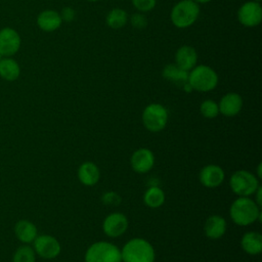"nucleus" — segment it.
Wrapping results in <instances>:
<instances>
[{
    "mask_svg": "<svg viewBox=\"0 0 262 262\" xmlns=\"http://www.w3.org/2000/svg\"><path fill=\"white\" fill-rule=\"evenodd\" d=\"M204 230L209 238H220L226 231V221L222 216L212 215L205 221Z\"/></svg>",
    "mask_w": 262,
    "mask_h": 262,
    "instance_id": "f3484780",
    "label": "nucleus"
},
{
    "mask_svg": "<svg viewBox=\"0 0 262 262\" xmlns=\"http://www.w3.org/2000/svg\"><path fill=\"white\" fill-rule=\"evenodd\" d=\"M200 15V6L193 0H181L177 2L170 13L172 24L178 29H186L192 26Z\"/></svg>",
    "mask_w": 262,
    "mask_h": 262,
    "instance_id": "7ed1b4c3",
    "label": "nucleus"
},
{
    "mask_svg": "<svg viewBox=\"0 0 262 262\" xmlns=\"http://www.w3.org/2000/svg\"><path fill=\"white\" fill-rule=\"evenodd\" d=\"M102 203L105 204V205H110V206H117L121 203V198L120 195L117 193V192H114V191H108V192H105L103 195H102V199H101Z\"/></svg>",
    "mask_w": 262,
    "mask_h": 262,
    "instance_id": "c85d7f7f",
    "label": "nucleus"
},
{
    "mask_svg": "<svg viewBox=\"0 0 262 262\" xmlns=\"http://www.w3.org/2000/svg\"><path fill=\"white\" fill-rule=\"evenodd\" d=\"M128 21V14L127 12L119 7L113 8L112 10L108 11L106 17H105V23L107 27L112 29H121L126 26Z\"/></svg>",
    "mask_w": 262,
    "mask_h": 262,
    "instance_id": "5701e85b",
    "label": "nucleus"
},
{
    "mask_svg": "<svg viewBox=\"0 0 262 262\" xmlns=\"http://www.w3.org/2000/svg\"><path fill=\"white\" fill-rule=\"evenodd\" d=\"M14 233L19 242L23 244H31L38 235L36 225L29 220H19L14 225Z\"/></svg>",
    "mask_w": 262,
    "mask_h": 262,
    "instance_id": "a211bd4d",
    "label": "nucleus"
},
{
    "mask_svg": "<svg viewBox=\"0 0 262 262\" xmlns=\"http://www.w3.org/2000/svg\"><path fill=\"white\" fill-rule=\"evenodd\" d=\"M20 75V67L12 57L0 59V77L6 81H15Z\"/></svg>",
    "mask_w": 262,
    "mask_h": 262,
    "instance_id": "4be33fe9",
    "label": "nucleus"
},
{
    "mask_svg": "<svg viewBox=\"0 0 262 262\" xmlns=\"http://www.w3.org/2000/svg\"><path fill=\"white\" fill-rule=\"evenodd\" d=\"M132 169L137 173H146L155 165V156L148 148L136 149L130 159Z\"/></svg>",
    "mask_w": 262,
    "mask_h": 262,
    "instance_id": "f8f14e48",
    "label": "nucleus"
},
{
    "mask_svg": "<svg viewBox=\"0 0 262 262\" xmlns=\"http://www.w3.org/2000/svg\"><path fill=\"white\" fill-rule=\"evenodd\" d=\"M85 262H122L121 250L112 243H94L85 253Z\"/></svg>",
    "mask_w": 262,
    "mask_h": 262,
    "instance_id": "39448f33",
    "label": "nucleus"
},
{
    "mask_svg": "<svg viewBox=\"0 0 262 262\" xmlns=\"http://www.w3.org/2000/svg\"><path fill=\"white\" fill-rule=\"evenodd\" d=\"M143 202L149 208H159L165 202V193L160 187L151 186L144 192Z\"/></svg>",
    "mask_w": 262,
    "mask_h": 262,
    "instance_id": "b1692460",
    "label": "nucleus"
},
{
    "mask_svg": "<svg viewBox=\"0 0 262 262\" xmlns=\"http://www.w3.org/2000/svg\"><path fill=\"white\" fill-rule=\"evenodd\" d=\"M225 177L223 169L218 165H207L200 172L201 183L209 188H214L223 182Z\"/></svg>",
    "mask_w": 262,
    "mask_h": 262,
    "instance_id": "ddd939ff",
    "label": "nucleus"
},
{
    "mask_svg": "<svg viewBox=\"0 0 262 262\" xmlns=\"http://www.w3.org/2000/svg\"><path fill=\"white\" fill-rule=\"evenodd\" d=\"M100 172L98 167L92 162L83 163L78 169V178L86 186H92L99 180Z\"/></svg>",
    "mask_w": 262,
    "mask_h": 262,
    "instance_id": "6ab92c4d",
    "label": "nucleus"
},
{
    "mask_svg": "<svg viewBox=\"0 0 262 262\" xmlns=\"http://www.w3.org/2000/svg\"><path fill=\"white\" fill-rule=\"evenodd\" d=\"M12 262H36V253L32 247L26 244L15 250Z\"/></svg>",
    "mask_w": 262,
    "mask_h": 262,
    "instance_id": "393cba45",
    "label": "nucleus"
},
{
    "mask_svg": "<svg viewBox=\"0 0 262 262\" xmlns=\"http://www.w3.org/2000/svg\"><path fill=\"white\" fill-rule=\"evenodd\" d=\"M34 251L43 259H54L60 253V244L58 241L49 234L37 235L33 242Z\"/></svg>",
    "mask_w": 262,
    "mask_h": 262,
    "instance_id": "1a4fd4ad",
    "label": "nucleus"
},
{
    "mask_svg": "<svg viewBox=\"0 0 262 262\" xmlns=\"http://www.w3.org/2000/svg\"><path fill=\"white\" fill-rule=\"evenodd\" d=\"M243 250L250 255H257L262 251V235L256 231H249L242 237Z\"/></svg>",
    "mask_w": 262,
    "mask_h": 262,
    "instance_id": "412c9836",
    "label": "nucleus"
},
{
    "mask_svg": "<svg viewBox=\"0 0 262 262\" xmlns=\"http://www.w3.org/2000/svg\"><path fill=\"white\" fill-rule=\"evenodd\" d=\"M229 215L235 224L246 226L254 223L257 219H260L261 212L260 207L254 200L249 196H239L231 204Z\"/></svg>",
    "mask_w": 262,
    "mask_h": 262,
    "instance_id": "f257e3e1",
    "label": "nucleus"
},
{
    "mask_svg": "<svg viewBox=\"0 0 262 262\" xmlns=\"http://www.w3.org/2000/svg\"><path fill=\"white\" fill-rule=\"evenodd\" d=\"M131 25L136 29H143L147 26V18L140 12L134 13L131 16Z\"/></svg>",
    "mask_w": 262,
    "mask_h": 262,
    "instance_id": "cd10ccee",
    "label": "nucleus"
},
{
    "mask_svg": "<svg viewBox=\"0 0 262 262\" xmlns=\"http://www.w3.org/2000/svg\"><path fill=\"white\" fill-rule=\"evenodd\" d=\"M237 19L246 28H254L262 20V7L260 2L248 1L241 5L237 10Z\"/></svg>",
    "mask_w": 262,
    "mask_h": 262,
    "instance_id": "6e6552de",
    "label": "nucleus"
},
{
    "mask_svg": "<svg viewBox=\"0 0 262 262\" xmlns=\"http://www.w3.org/2000/svg\"><path fill=\"white\" fill-rule=\"evenodd\" d=\"M188 84L192 90L209 92L216 88L218 84V75L209 66H195L188 73Z\"/></svg>",
    "mask_w": 262,
    "mask_h": 262,
    "instance_id": "20e7f679",
    "label": "nucleus"
},
{
    "mask_svg": "<svg viewBox=\"0 0 262 262\" xmlns=\"http://www.w3.org/2000/svg\"><path fill=\"white\" fill-rule=\"evenodd\" d=\"M163 77L181 88L188 83V72L179 69L175 63L167 64L164 68Z\"/></svg>",
    "mask_w": 262,
    "mask_h": 262,
    "instance_id": "aec40b11",
    "label": "nucleus"
},
{
    "mask_svg": "<svg viewBox=\"0 0 262 262\" xmlns=\"http://www.w3.org/2000/svg\"><path fill=\"white\" fill-rule=\"evenodd\" d=\"M142 122L148 131L159 132L167 125L168 111L160 103H150L142 112Z\"/></svg>",
    "mask_w": 262,
    "mask_h": 262,
    "instance_id": "0eeeda50",
    "label": "nucleus"
},
{
    "mask_svg": "<svg viewBox=\"0 0 262 262\" xmlns=\"http://www.w3.org/2000/svg\"><path fill=\"white\" fill-rule=\"evenodd\" d=\"M19 34L12 28L5 27L0 30V54L3 57L14 55L20 48Z\"/></svg>",
    "mask_w": 262,
    "mask_h": 262,
    "instance_id": "9d476101",
    "label": "nucleus"
},
{
    "mask_svg": "<svg viewBox=\"0 0 262 262\" xmlns=\"http://www.w3.org/2000/svg\"><path fill=\"white\" fill-rule=\"evenodd\" d=\"M2 57H3V56H2V55H1V54H0V59H1V58H2Z\"/></svg>",
    "mask_w": 262,
    "mask_h": 262,
    "instance_id": "f704fd0d",
    "label": "nucleus"
},
{
    "mask_svg": "<svg viewBox=\"0 0 262 262\" xmlns=\"http://www.w3.org/2000/svg\"><path fill=\"white\" fill-rule=\"evenodd\" d=\"M133 6L139 12L151 11L157 4V0H131Z\"/></svg>",
    "mask_w": 262,
    "mask_h": 262,
    "instance_id": "bb28decb",
    "label": "nucleus"
},
{
    "mask_svg": "<svg viewBox=\"0 0 262 262\" xmlns=\"http://www.w3.org/2000/svg\"><path fill=\"white\" fill-rule=\"evenodd\" d=\"M59 14H60V17H61L62 20L70 23V21L74 20V18L76 16V11L72 7L67 6V7L62 8V10Z\"/></svg>",
    "mask_w": 262,
    "mask_h": 262,
    "instance_id": "c756f323",
    "label": "nucleus"
},
{
    "mask_svg": "<svg viewBox=\"0 0 262 262\" xmlns=\"http://www.w3.org/2000/svg\"><path fill=\"white\" fill-rule=\"evenodd\" d=\"M229 185L235 194L239 196H249L256 192L259 187V181L251 172L238 170L231 175Z\"/></svg>",
    "mask_w": 262,
    "mask_h": 262,
    "instance_id": "423d86ee",
    "label": "nucleus"
},
{
    "mask_svg": "<svg viewBox=\"0 0 262 262\" xmlns=\"http://www.w3.org/2000/svg\"><path fill=\"white\" fill-rule=\"evenodd\" d=\"M128 228L127 217L119 212L107 215L102 223L103 232L110 237H118L122 235Z\"/></svg>",
    "mask_w": 262,
    "mask_h": 262,
    "instance_id": "9b49d317",
    "label": "nucleus"
},
{
    "mask_svg": "<svg viewBox=\"0 0 262 262\" xmlns=\"http://www.w3.org/2000/svg\"><path fill=\"white\" fill-rule=\"evenodd\" d=\"M62 19L59 12L53 9H46L41 11L37 16V26L44 32H54L60 28Z\"/></svg>",
    "mask_w": 262,
    "mask_h": 262,
    "instance_id": "dca6fc26",
    "label": "nucleus"
},
{
    "mask_svg": "<svg viewBox=\"0 0 262 262\" xmlns=\"http://www.w3.org/2000/svg\"><path fill=\"white\" fill-rule=\"evenodd\" d=\"M122 262H155L154 247L144 238L128 241L121 250Z\"/></svg>",
    "mask_w": 262,
    "mask_h": 262,
    "instance_id": "f03ea898",
    "label": "nucleus"
},
{
    "mask_svg": "<svg viewBox=\"0 0 262 262\" xmlns=\"http://www.w3.org/2000/svg\"><path fill=\"white\" fill-rule=\"evenodd\" d=\"M260 170H261V164H259V166H258V177H261Z\"/></svg>",
    "mask_w": 262,
    "mask_h": 262,
    "instance_id": "2f4dec72",
    "label": "nucleus"
},
{
    "mask_svg": "<svg viewBox=\"0 0 262 262\" xmlns=\"http://www.w3.org/2000/svg\"><path fill=\"white\" fill-rule=\"evenodd\" d=\"M200 112L203 115V117L207 119L216 118L219 115L218 103L212 99H206L201 103Z\"/></svg>",
    "mask_w": 262,
    "mask_h": 262,
    "instance_id": "a878e982",
    "label": "nucleus"
},
{
    "mask_svg": "<svg viewBox=\"0 0 262 262\" xmlns=\"http://www.w3.org/2000/svg\"><path fill=\"white\" fill-rule=\"evenodd\" d=\"M194 2H196L198 4H200V3H202V4H205V3H208V2H210L211 0H193Z\"/></svg>",
    "mask_w": 262,
    "mask_h": 262,
    "instance_id": "7c9ffc66",
    "label": "nucleus"
},
{
    "mask_svg": "<svg viewBox=\"0 0 262 262\" xmlns=\"http://www.w3.org/2000/svg\"><path fill=\"white\" fill-rule=\"evenodd\" d=\"M198 53L195 49L189 45L179 47L175 53V64L186 72H189L196 66Z\"/></svg>",
    "mask_w": 262,
    "mask_h": 262,
    "instance_id": "2eb2a0df",
    "label": "nucleus"
},
{
    "mask_svg": "<svg viewBox=\"0 0 262 262\" xmlns=\"http://www.w3.org/2000/svg\"><path fill=\"white\" fill-rule=\"evenodd\" d=\"M219 113L225 117H233L237 115L243 107V98L235 92H229L224 94L219 103Z\"/></svg>",
    "mask_w": 262,
    "mask_h": 262,
    "instance_id": "4468645a",
    "label": "nucleus"
},
{
    "mask_svg": "<svg viewBox=\"0 0 262 262\" xmlns=\"http://www.w3.org/2000/svg\"><path fill=\"white\" fill-rule=\"evenodd\" d=\"M87 1H89V2H96V1H98V0H87Z\"/></svg>",
    "mask_w": 262,
    "mask_h": 262,
    "instance_id": "473e14b6",
    "label": "nucleus"
},
{
    "mask_svg": "<svg viewBox=\"0 0 262 262\" xmlns=\"http://www.w3.org/2000/svg\"><path fill=\"white\" fill-rule=\"evenodd\" d=\"M251 1H255V2H260L261 0H251Z\"/></svg>",
    "mask_w": 262,
    "mask_h": 262,
    "instance_id": "72a5a7b5",
    "label": "nucleus"
}]
</instances>
